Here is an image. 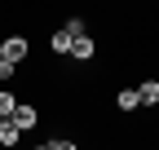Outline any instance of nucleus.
Masks as SVG:
<instances>
[{"instance_id": "nucleus-1", "label": "nucleus", "mask_w": 159, "mask_h": 150, "mask_svg": "<svg viewBox=\"0 0 159 150\" xmlns=\"http://www.w3.org/2000/svg\"><path fill=\"white\" fill-rule=\"evenodd\" d=\"M0 49H5V58H9V62H22V58H27V40H22V35H9Z\"/></svg>"}, {"instance_id": "nucleus-2", "label": "nucleus", "mask_w": 159, "mask_h": 150, "mask_svg": "<svg viewBox=\"0 0 159 150\" xmlns=\"http://www.w3.org/2000/svg\"><path fill=\"white\" fill-rule=\"evenodd\" d=\"M93 49H97V44H93V35H84V31H80L75 40H71V53H75L80 62H84V58H93Z\"/></svg>"}, {"instance_id": "nucleus-3", "label": "nucleus", "mask_w": 159, "mask_h": 150, "mask_svg": "<svg viewBox=\"0 0 159 150\" xmlns=\"http://www.w3.org/2000/svg\"><path fill=\"white\" fill-rule=\"evenodd\" d=\"M9 119H13V124H18V128H22V133H27V128H35V110H31V106H22V102H18Z\"/></svg>"}, {"instance_id": "nucleus-4", "label": "nucleus", "mask_w": 159, "mask_h": 150, "mask_svg": "<svg viewBox=\"0 0 159 150\" xmlns=\"http://www.w3.org/2000/svg\"><path fill=\"white\" fill-rule=\"evenodd\" d=\"M18 137H22V128L5 115V124H0V146H18Z\"/></svg>"}, {"instance_id": "nucleus-5", "label": "nucleus", "mask_w": 159, "mask_h": 150, "mask_svg": "<svg viewBox=\"0 0 159 150\" xmlns=\"http://www.w3.org/2000/svg\"><path fill=\"white\" fill-rule=\"evenodd\" d=\"M137 97H142V106H155V102H159V80L137 84Z\"/></svg>"}, {"instance_id": "nucleus-6", "label": "nucleus", "mask_w": 159, "mask_h": 150, "mask_svg": "<svg viewBox=\"0 0 159 150\" xmlns=\"http://www.w3.org/2000/svg\"><path fill=\"white\" fill-rule=\"evenodd\" d=\"M71 40H75V35H71V31L62 27V31H53V40H49V49H53V53H71Z\"/></svg>"}, {"instance_id": "nucleus-7", "label": "nucleus", "mask_w": 159, "mask_h": 150, "mask_svg": "<svg viewBox=\"0 0 159 150\" xmlns=\"http://www.w3.org/2000/svg\"><path fill=\"white\" fill-rule=\"evenodd\" d=\"M115 106H119V110H137V106H142V97H137V88H124V93L115 97Z\"/></svg>"}, {"instance_id": "nucleus-8", "label": "nucleus", "mask_w": 159, "mask_h": 150, "mask_svg": "<svg viewBox=\"0 0 159 150\" xmlns=\"http://www.w3.org/2000/svg\"><path fill=\"white\" fill-rule=\"evenodd\" d=\"M13 106H18V102H13V93H0V119L13 115Z\"/></svg>"}, {"instance_id": "nucleus-9", "label": "nucleus", "mask_w": 159, "mask_h": 150, "mask_svg": "<svg viewBox=\"0 0 159 150\" xmlns=\"http://www.w3.org/2000/svg\"><path fill=\"white\" fill-rule=\"evenodd\" d=\"M44 146H49V150H75L71 137H53V141H44Z\"/></svg>"}, {"instance_id": "nucleus-10", "label": "nucleus", "mask_w": 159, "mask_h": 150, "mask_svg": "<svg viewBox=\"0 0 159 150\" xmlns=\"http://www.w3.org/2000/svg\"><path fill=\"white\" fill-rule=\"evenodd\" d=\"M13 66H18V62H9V58L0 62V80H9V75H13Z\"/></svg>"}, {"instance_id": "nucleus-11", "label": "nucleus", "mask_w": 159, "mask_h": 150, "mask_svg": "<svg viewBox=\"0 0 159 150\" xmlns=\"http://www.w3.org/2000/svg\"><path fill=\"white\" fill-rule=\"evenodd\" d=\"M0 62H5V49H0Z\"/></svg>"}]
</instances>
